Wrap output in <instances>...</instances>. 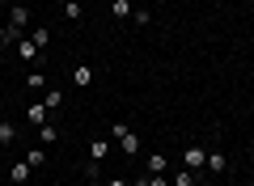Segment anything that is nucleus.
Masks as SVG:
<instances>
[{"label": "nucleus", "instance_id": "f257e3e1", "mask_svg": "<svg viewBox=\"0 0 254 186\" xmlns=\"http://www.w3.org/2000/svg\"><path fill=\"white\" fill-rule=\"evenodd\" d=\"M106 135H110V140L119 144V152H123L127 161H131V157H140V135L131 131L127 123H110V131H106Z\"/></svg>", "mask_w": 254, "mask_h": 186}, {"label": "nucleus", "instance_id": "f03ea898", "mask_svg": "<svg viewBox=\"0 0 254 186\" xmlns=\"http://www.w3.org/2000/svg\"><path fill=\"white\" fill-rule=\"evenodd\" d=\"M178 161H182V169H195V174H203V165H208V148H199V144H187Z\"/></svg>", "mask_w": 254, "mask_h": 186}, {"label": "nucleus", "instance_id": "7ed1b4c3", "mask_svg": "<svg viewBox=\"0 0 254 186\" xmlns=\"http://www.w3.org/2000/svg\"><path fill=\"white\" fill-rule=\"evenodd\" d=\"M4 21H9L13 34H21V30L30 26V9H26V4H9V17H4Z\"/></svg>", "mask_w": 254, "mask_h": 186}, {"label": "nucleus", "instance_id": "20e7f679", "mask_svg": "<svg viewBox=\"0 0 254 186\" xmlns=\"http://www.w3.org/2000/svg\"><path fill=\"white\" fill-rule=\"evenodd\" d=\"M30 174H34V165H30V161H13V165H9V182H13V186H26Z\"/></svg>", "mask_w": 254, "mask_h": 186}, {"label": "nucleus", "instance_id": "39448f33", "mask_svg": "<svg viewBox=\"0 0 254 186\" xmlns=\"http://www.w3.org/2000/svg\"><path fill=\"white\" fill-rule=\"evenodd\" d=\"M110 144H115V140H110V135H98V140L89 144V161H93V165H102V161L110 157Z\"/></svg>", "mask_w": 254, "mask_h": 186}, {"label": "nucleus", "instance_id": "423d86ee", "mask_svg": "<svg viewBox=\"0 0 254 186\" xmlns=\"http://www.w3.org/2000/svg\"><path fill=\"white\" fill-rule=\"evenodd\" d=\"M203 169H208V174H225V169H229V157H225L220 148H208V165H203Z\"/></svg>", "mask_w": 254, "mask_h": 186}, {"label": "nucleus", "instance_id": "0eeeda50", "mask_svg": "<svg viewBox=\"0 0 254 186\" xmlns=\"http://www.w3.org/2000/svg\"><path fill=\"white\" fill-rule=\"evenodd\" d=\"M72 85L76 89H89L93 85V68H89V63H76V68H72Z\"/></svg>", "mask_w": 254, "mask_h": 186}, {"label": "nucleus", "instance_id": "6e6552de", "mask_svg": "<svg viewBox=\"0 0 254 186\" xmlns=\"http://www.w3.org/2000/svg\"><path fill=\"white\" fill-rule=\"evenodd\" d=\"M131 13H136V9H131V0H110V17H115V21H127Z\"/></svg>", "mask_w": 254, "mask_h": 186}, {"label": "nucleus", "instance_id": "1a4fd4ad", "mask_svg": "<svg viewBox=\"0 0 254 186\" xmlns=\"http://www.w3.org/2000/svg\"><path fill=\"white\" fill-rule=\"evenodd\" d=\"M13 47H17V55H21V60H38V47H34V38H26V34H21Z\"/></svg>", "mask_w": 254, "mask_h": 186}, {"label": "nucleus", "instance_id": "9d476101", "mask_svg": "<svg viewBox=\"0 0 254 186\" xmlns=\"http://www.w3.org/2000/svg\"><path fill=\"white\" fill-rule=\"evenodd\" d=\"M170 169V161L161 157V152H153V157H144V174H165Z\"/></svg>", "mask_w": 254, "mask_h": 186}, {"label": "nucleus", "instance_id": "9b49d317", "mask_svg": "<svg viewBox=\"0 0 254 186\" xmlns=\"http://www.w3.org/2000/svg\"><path fill=\"white\" fill-rule=\"evenodd\" d=\"M26 119H30L34 127H43V123H47V106H43V102H34V106H26Z\"/></svg>", "mask_w": 254, "mask_h": 186}, {"label": "nucleus", "instance_id": "f8f14e48", "mask_svg": "<svg viewBox=\"0 0 254 186\" xmlns=\"http://www.w3.org/2000/svg\"><path fill=\"white\" fill-rule=\"evenodd\" d=\"M26 89H30V93H43V89H47V76H43V72H26Z\"/></svg>", "mask_w": 254, "mask_h": 186}, {"label": "nucleus", "instance_id": "ddd939ff", "mask_svg": "<svg viewBox=\"0 0 254 186\" xmlns=\"http://www.w3.org/2000/svg\"><path fill=\"white\" fill-rule=\"evenodd\" d=\"M195 178H199L195 169H178V174L170 178V186H195Z\"/></svg>", "mask_w": 254, "mask_h": 186}, {"label": "nucleus", "instance_id": "4468645a", "mask_svg": "<svg viewBox=\"0 0 254 186\" xmlns=\"http://www.w3.org/2000/svg\"><path fill=\"white\" fill-rule=\"evenodd\" d=\"M64 17H68V21H81V17H85L81 0H68V4H64Z\"/></svg>", "mask_w": 254, "mask_h": 186}, {"label": "nucleus", "instance_id": "2eb2a0df", "mask_svg": "<svg viewBox=\"0 0 254 186\" xmlns=\"http://www.w3.org/2000/svg\"><path fill=\"white\" fill-rule=\"evenodd\" d=\"M13 140H17V127H13V123H0V148H9Z\"/></svg>", "mask_w": 254, "mask_h": 186}, {"label": "nucleus", "instance_id": "dca6fc26", "mask_svg": "<svg viewBox=\"0 0 254 186\" xmlns=\"http://www.w3.org/2000/svg\"><path fill=\"white\" fill-rule=\"evenodd\" d=\"M38 140H43V144H55V140H60V127L43 123V127H38Z\"/></svg>", "mask_w": 254, "mask_h": 186}, {"label": "nucleus", "instance_id": "f3484780", "mask_svg": "<svg viewBox=\"0 0 254 186\" xmlns=\"http://www.w3.org/2000/svg\"><path fill=\"white\" fill-rule=\"evenodd\" d=\"M30 38H34V47L43 51V47L51 43V30H47V26H34V34H30Z\"/></svg>", "mask_w": 254, "mask_h": 186}, {"label": "nucleus", "instance_id": "a211bd4d", "mask_svg": "<svg viewBox=\"0 0 254 186\" xmlns=\"http://www.w3.org/2000/svg\"><path fill=\"white\" fill-rule=\"evenodd\" d=\"M43 106H47V110H60V106H64V93H60V89H51V93L43 98Z\"/></svg>", "mask_w": 254, "mask_h": 186}, {"label": "nucleus", "instance_id": "6ab92c4d", "mask_svg": "<svg viewBox=\"0 0 254 186\" xmlns=\"http://www.w3.org/2000/svg\"><path fill=\"white\" fill-rule=\"evenodd\" d=\"M17 38H21V34H13V30H9V21H0V47H9V43H17Z\"/></svg>", "mask_w": 254, "mask_h": 186}, {"label": "nucleus", "instance_id": "aec40b11", "mask_svg": "<svg viewBox=\"0 0 254 186\" xmlns=\"http://www.w3.org/2000/svg\"><path fill=\"white\" fill-rule=\"evenodd\" d=\"M26 161L38 169V165H47V152H43V148H30V152H26Z\"/></svg>", "mask_w": 254, "mask_h": 186}, {"label": "nucleus", "instance_id": "412c9836", "mask_svg": "<svg viewBox=\"0 0 254 186\" xmlns=\"http://www.w3.org/2000/svg\"><path fill=\"white\" fill-rule=\"evenodd\" d=\"M148 17H153L148 9H136V13H131V21H136V26H148Z\"/></svg>", "mask_w": 254, "mask_h": 186}, {"label": "nucleus", "instance_id": "4be33fe9", "mask_svg": "<svg viewBox=\"0 0 254 186\" xmlns=\"http://www.w3.org/2000/svg\"><path fill=\"white\" fill-rule=\"evenodd\" d=\"M102 186H127V178H106Z\"/></svg>", "mask_w": 254, "mask_h": 186}, {"label": "nucleus", "instance_id": "5701e85b", "mask_svg": "<svg viewBox=\"0 0 254 186\" xmlns=\"http://www.w3.org/2000/svg\"><path fill=\"white\" fill-rule=\"evenodd\" d=\"M131 186H148V174H140V178H131Z\"/></svg>", "mask_w": 254, "mask_h": 186}, {"label": "nucleus", "instance_id": "b1692460", "mask_svg": "<svg viewBox=\"0 0 254 186\" xmlns=\"http://www.w3.org/2000/svg\"><path fill=\"white\" fill-rule=\"evenodd\" d=\"M4 17H9V4H4V0H0V21H4Z\"/></svg>", "mask_w": 254, "mask_h": 186}, {"label": "nucleus", "instance_id": "393cba45", "mask_svg": "<svg viewBox=\"0 0 254 186\" xmlns=\"http://www.w3.org/2000/svg\"><path fill=\"white\" fill-rule=\"evenodd\" d=\"M4 182H9V178H0V186H4Z\"/></svg>", "mask_w": 254, "mask_h": 186}, {"label": "nucleus", "instance_id": "a878e982", "mask_svg": "<svg viewBox=\"0 0 254 186\" xmlns=\"http://www.w3.org/2000/svg\"><path fill=\"white\" fill-rule=\"evenodd\" d=\"M4 4H17V0H4Z\"/></svg>", "mask_w": 254, "mask_h": 186}, {"label": "nucleus", "instance_id": "bb28decb", "mask_svg": "<svg viewBox=\"0 0 254 186\" xmlns=\"http://www.w3.org/2000/svg\"><path fill=\"white\" fill-rule=\"evenodd\" d=\"M0 152H4V148H0Z\"/></svg>", "mask_w": 254, "mask_h": 186}]
</instances>
